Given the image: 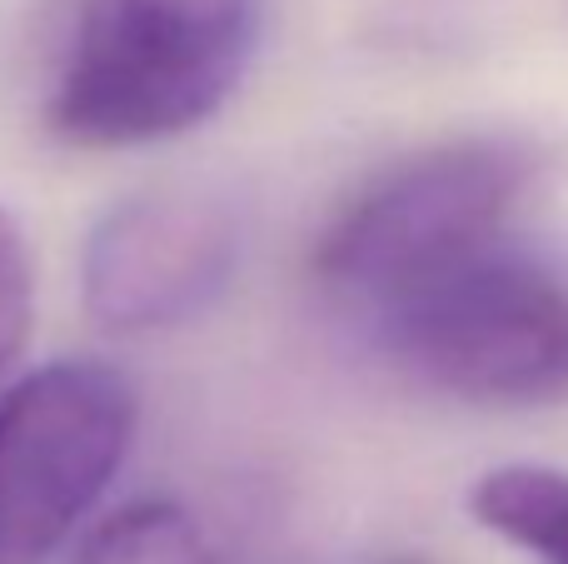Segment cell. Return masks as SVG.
<instances>
[{
	"label": "cell",
	"instance_id": "6da1fadb",
	"mask_svg": "<svg viewBox=\"0 0 568 564\" xmlns=\"http://www.w3.org/2000/svg\"><path fill=\"white\" fill-rule=\"evenodd\" d=\"M260 0H85L45 120L75 150H130L205 125L245 80Z\"/></svg>",
	"mask_w": 568,
	"mask_h": 564
},
{
	"label": "cell",
	"instance_id": "9c48e42d",
	"mask_svg": "<svg viewBox=\"0 0 568 564\" xmlns=\"http://www.w3.org/2000/svg\"><path fill=\"white\" fill-rule=\"evenodd\" d=\"M374 564H429V560H414V555H389V560H374Z\"/></svg>",
	"mask_w": 568,
	"mask_h": 564
},
{
	"label": "cell",
	"instance_id": "7a4b0ae2",
	"mask_svg": "<svg viewBox=\"0 0 568 564\" xmlns=\"http://www.w3.org/2000/svg\"><path fill=\"white\" fill-rule=\"evenodd\" d=\"M379 345L419 385L469 405L568 400V280L544 260L489 245L374 305Z\"/></svg>",
	"mask_w": 568,
	"mask_h": 564
},
{
	"label": "cell",
	"instance_id": "8992f818",
	"mask_svg": "<svg viewBox=\"0 0 568 564\" xmlns=\"http://www.w3.org/2000/svg\"><path fill=\"white\" fill-rule=\"evenodd\" d=\"M469 515L539 564H568V470L494 465L474 480Z\"/></svg>",
	"mask_w": 568,
	"mask_h": 564
},
{
	"label": "cell",
	"instance_id": "277c9868",
	"mask_svg": "<svg viewBox=\"0 0 568 564\" xmlns=\"http://www.w3.org/2000/svg\"><path fill=\"white\" fill-rule=\"evenodd\" d=\"M135 385L100 360H55L0 395V564H45L130 455Z\"/></svg>",
	"mask_w": 568,
	"mask_h": 564
},
{
	"label": "cell",
	"instance_id": "52a82bcc",
	"mask_svg": "<svg viewBox=\"0 0 568 564\" xmlns=\"http://www.w3.org/2000/svg\"><path fill=\"white\" fill-rule=\"evenodd\" d=\"M70 564H220L195 515L170 500H135L80 540Z\"/></svg>",
	"mask_w": 568,
	"mask_h": 564
},
{
	"label": "cell",
	"instance_id": "5b68a950",
	"mask_svg": "<svg viewBox=\"0 0 568 564\" xmlns=\"http://www.w3.org/2000/svg\"><path fill=\"white\" fill-rule=\"evenodd\" d=\"M240 260V215L210 190L120 200L85 240L80 295L100 330L150 335L195 320Z\"/></svg>",
	"mask_w": 568,
	"mask_h": 564
},
{
	"label": "cell",
	"instance_id": "3957f363",
	"mask_svg": "<svg viewBox=\"0 0 568 564\" xmlns=\"http://www.w3.org/2000/svg\"><path fill=\"white\" fill-rule=\"evenodd\" d=\"M534 155L514 140H449L374 175L320 235L324 285L384 305L439 270L499 245Z\"/></svg>",
	"mask_w": 568,
	"mask_h": 564
},
{
	"label": "cell",
	"instance_id": "ba28073f",
	"mask_svg": "<svg viewBox=\"0 0 568 564\" xmlns=\"http://www.w3.org/2000/svg\"><path fill=\"white\" fill-rule=\"evenodd\" d=\"M30 315H36V275H30V250L16 220L0 210V380L10 375L16 355L26 350Z\"/></svg>",
	"mask_w": 568,
	"mask_h": 564
}]
</instances>
